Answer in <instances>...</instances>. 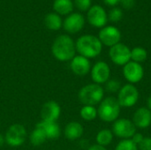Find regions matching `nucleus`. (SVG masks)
<instances>
[{"label": "nucleus", "instance_id": "f257e3e1", "mask_svg": "<svg viewBox=\"0 0 151 150\" xmlns=\"http://www.w3.org/2000/svg\"><path fill=\"white\" fill-rule=\"evenodd\" d=\"M51 50L56 59L65 62L72 60L75 57L76 47L73 40L70 36L62 34L55 39Z\"/></svg>", "mask_w": 151, "mask_h": 150}, {"label": "nucleus", "instance_id": "f03ea898", "mask_svg": "<svg viewBox=\"0 0 151 150\" xmlns=\"http://www.w3.org/2000/svg\"><path fill=\"white\" fill-rule=\"evenodd\" d=\"M75 47L81 56L87 58H93L101 53L103 44L97 37L91 34H85L77 40Z\"/></svg>", "mask_w": 151, "mask_h": 150}, {"label": "nucleus", "instance_id": "7ed1b4c3", "mask_svg": "<svg viewBox=\"0 0 151 150\" xmlns=\"http://www.w3.org/2000/svg\"><path fill=\"white\" fill-rule=\"evenodd\" d=\"M104 89L98 84H88L84 86L79 92L78 97L84 105L94 106L102 102L104 98Z\"/></svg>", "mask_w": 151, "mask_h": 150}, {"label": "nucleus", "instance_id": "20e7f679", "mask_svg": "<svg viewBox=\"0 0 151 150\" xmlns=\"http://www.w3.org/2000/svg\"><path fill=\"white\" fill-rule=\"evenodd\" d=\"M120 105L115 97L110 96L103 100L97 110V115L104 122L116 121L119 116Z\"/></svg>", "mask_w": 151, "mask_h": 150}, {"label": "nucleus", "instance_id": "39448f33", "mask_svg": "<svg viewBox=\"0 0 151 150\" xmlns=\"http://www.w3.org/2000/svg\"><path fill=\"white\" fill-rule=\"evenodd\" d=\"M27 139V130L19 124L12 125L4 135L5 142L11 147H19L24 144Z\"/></svg>", "mask_w": 151, "mask_h": 150}, {"label": "nucleus", "instance_id": "423d86ee", "mask_svg": "<svg viewBox=\"0 0 151 150\" xmlns=\"http://www.w3.org/2000/svg\"><path fill=\"white\" fill-rule=\"evenodd\" d=\"M139 99V91L132 84H127L121 87L119 91L118 102L120 107L129 108L134 106Z\"/></svg>", "mask_w": 151, "mask_h": 150}, {"label": "nucleus", "instance_id": "0eeeda50", "mask_svg": "<svg viewBox=\"0 0 151 150\" xmlns=\"http://www.w3.org/2000/svg\"><path fill=\"white\" fill-rule=\"evenodd\" d=\"M112 132L118 137L128 140L136 133V126L131 120L127 118H120L114 122Z\"/></svg>", "mask_w": 151, "mask_h": 150}, {"label": "nucleus", "instance_id": "6e6552de", "mask_svg": "<svg viewBox=\"0 0 151 150\" xmlns=\"http://www.w3.org/2000/svg\"><path fill=\"white\" fill-rule=\"evenodd\" d=\"M109 55L111 61L117 65H125L131 60V50L123 43L111 47Z\"/></svg>", "mask_w": 151, "mask_h": 150}, {"label": "nucleus", "instance_id": "1a4fd4ad", "mask_svg": "<svg viewBox=\"0 0 151 150\" xmlns=\"http://www.w3.org/2000/svg\"><path fill=\"white\" fill-rule=\"evenodd\" d=\"M121 38L120 31L112 26H107L101 29L99 32V37L98 39L102 42V44H104L108 47H112L118 43H119Z\"/></svg>", "mask_w": 151, "mask_h": 150}, {"label": "nucleus", "instance_id": "9d476101", "mask_svg": "<svg viewBox=\"0 0 151 150\" xmlns=\"http://www.w3.org/2000/svg\"><path fill=\"white\" fill-rule=\"evenodd\" d=\"M123 74L127 81H129L131 84H134L142 80L144 75V70L139 63L130 61L124 65Z\"/></svg>", "mask_w": 151, "mask_h": 150}, {"label": "nucleus", "instance_id": "9b49d317", "mask_svg": "<svg viewBox=\"0 0 151 150\" xmlns=\"http://www.w3.org/2000/svg\"><path fill=\"white\" fill-rule=\"evenodd\" d=\"M88 20L96 27H103L106 25L108 17L104 9L100 5H93L88 12Z\"/></svg>", "mask_w": 151, "mask_h": 150}, {"label": "nucleus", "instance_id": "f8f14e48", "mask_svg": "<svg viewBox=\"0 0 151 150\" xmlns=\"http://www.w3.org/2000/svg\"><path fill=\"white\" fill-rule=\"evenodd\" d=\"M61 113L59 104L55 101L46 102L41 109V118L45 122H57Z\"/></svg>", "mask_w": 151, "mask_h": 150}, {"label": "nucleus", "instance_id": "ddd939ff", "mask_svg": "<svg viewBox=\"0 0 151 150\" xmlns=\"http://www.w3.org/2000/svg\"><path fill=\"white\" fill-rule=\"evenodd\" d=\"M111 70L107 63L104 61L97 62L91 70V78L96 84H103L109 80Z\"/></svg>", "mask_w": 151, "mask_h": 150}, {"label": "nucleus", "instance_id": "4468645a", "mask_svg": "<svg viewBox=\"0 0 151 150\" xmlns=\"http://www.w3.org/2000/svg\"><path fill=\"white\" fill-rule=\"evenodd\" d=\"M85 24V19L81 13H72L64 21V28L65 31L71 34H76L80 32Z\"/></svg>", "mask_w": 151, "mask_h": 150}, {"label": "nucleus", "instance_id": "2eb2a0df", "mask_svg": "<svg viewBox=\"0 0 151 150\" xmlns=\"http://www.w3.org/2000/svg\"><path fill=\"white\" fill-rule=\"evenodd\" d=\"M70 66L73 72L79 76H84L90 71V62L88 58L81 55L75 56L72 59Z\"/></svg>", "mask_w": 151, "mask_h": 150}, {"label": "nucleus", "instance_id": "dca6fc26", "mask_svg": "<svg viewBox=\"0 0 151 150\" xmlns=\"http://www.w3.org/2000/svg\"><path fill=\"white\" fill-rule=\"evenodd\" d=\"M133 121L134 126L141 129L149 127L151 124V111L145 107L138 109L134 112Z\"/></svg>", "mask_w": 151, "mask_h": 150}, {"label": "nucleus", "instance_id": "f3484780", "mask_svg": "<svg viewBox=\"0 0 151 150\" xmlns=\"http://www.w3.org/2000/svg\"><path fill=\"white\" fill-rule=\"evenodd\" d=\"M83 126L81 124L73 121L66 125L65 128V136L70 141H74L81 138L83 134Z\"/></svg>", "mask_w": 151, "mask_h": 150}, {"label": "nucleus", "instance_id": "a211bd4d", "mask_svg": "<svg viewBox=\"0 0 151 150\" xmlns=\"http://www.w3.org/2000/svg\"><path fill=\"white\" fill-rule=\"evenodd\" d=\"M38 125L42 126V129L44 130L47 139L54 140L58 139L60 136L61 130L57 122H45L42 120L38 123Z\"/></svg>", "mask_w": 151, "mask_h": 150}, {"label": "nucleus", "instance_id": "6ab92c4d", "mask_svg": "<svg viewBox=\"0 0 151 150\" xmlns=\"http://www.w3.org/2000/svg\"><path fill=\"white\" fill-rule=\"evenodd\" d=\"M46 140H47V136L44 130L42 129V126L36 124L35 128L30 134V142L34 146H40L42 143H44Z\"/></svg>", "mask_w": 151, "mask_h": 150}, {"label": "nucleus", "instance_id": "aec40b11", "mask_svg": "<svg viewBox=\"0 0 151 150\" xmlns=\"http://www.w3.org/2000/svg\"><path fill=\"white\" fill-rule=\"evenodd\" d=\"M53 9L57 13L65 15L70 13L73 9V4L71 0H55Z\"/></svg>", "mask_w": 151, "mask_h": 150}, {"label": "nucleus", "instance_id": "412c9836", "mask_svg": "<svg viewBox=\"0 0 151 150\" xmlns=\"http://www.w3.org/2000/svg\"><path fill=\"white\" fill-rule=\"evenodd\" d=\"M45 25L50 30H58L62 27V19L57 13H49L45 17Z\"/></svg>", "mask_w": 151, "mask_h": 150}, {"label": "nucleus", "instance_id": "4be33fe9", "mask_svg": "<svg viewBox=\"0 0 151 150\" xmlns=\"http://www.w3.org/2000/svg\"><path fill=\"white\" fill-rule=\"evenodd\" d=\"M112 139H113L112 133L110 130H107V129L101 130L97 133L96 138L97 144L98 145H101L103 147H105V146L111 144V141H112Z\"/></svg>", "mask_w": 151, "mask_h": 150}, {"label": "nucleus", "instance_id": "5701e85b", "mask_svg": "<svg viewBox=\"0 0 151 150\" xmlns=\"http://www.w3.org/2000/svg\"><path fill=\"white\" fill-rule=\"evenodd\" d=\"M81 117L86 120V121H92L94 120L97 116V111L94 106L89 105H84L81 111H80Z\"/></svg>", "mask_w": 151, "mask_h": 150}, {"label": "nucleus", "instance_id": "b1692460", "mask_svg": "<svg viewBox=\"0 0 151 150\" xmlns=\"http://www.w3.org/2000/svg\"><path fill=\"white\" fill-rule=\"evenodd\" d=\"M147 50L142 47H135L131 50V59L136 63L144 62L147 59Z\"/></svg>", "mask_w": 151, "mask_h": 150}, {"label": "nucleus", "instance_id": "393cba45", "mask_svg": "<svg viewBox=\"0 0 151 150\" xmlns=\"http://www.w3.org/2000/svg\"><path fill=\"white\" fill-rule=\"evenodd\" d=\"M115 150H138L137 145H135L132 140H123L116 147Z\"/></svg>", "mask_w": 151, "mask_h": 150}, {"label": "nucleus", "instance_id": "a878e982", "mask_svg": "<svg viewBox=\"0 0 151 150\" xmlns=\"http://www.w3.org/2000/svg\"><path fill=\"white\" fill-rule=\"evenodd\" d=\"M105 88L108 92H111V93H116V92H119L121 88V84L119 81L118 80H108L106 82V85H105Z\"/></svg>", "mask_w": 151, "mask_h": 150}, {"label": "nucleus", "instance_id": "bb28decb", "mask_svg": "<svg viewBox=\"0 0 151 150\" xmlns=\"http://www.w3.org/2000/svg\"><path fill=\"white\" fill-rule=\"evenodd\" d=\"M123 16L122 10L119 8H113L109 13V19L112 22H118L121 19Z\"/></svg>", "mask_w": 151, "mask_h": 150}, {"label": "nucleus", "instance_id": "cd10ccee", "mask_svg": "<svg viewBox=\"0 0 151 150\" xmlns=\"http://www.w3.org/2000/svg\"><path fill=\"white\" fill-rule=\"evenodd\" d=\"M74 4L81 11H87L91 7V0H74Z\"/></svg>", "mask_w": 151, "mask_h": 150}, {"label": "nucleus", "instance_id": "c85d7f7f", "mask_svg": "<svg viewBox=\"0 0 151 150\" xmlns=\"http://www.w3.org/2000/svg\"><path fill=\"white\" fill-rule=\"evenodd\" d=\"M138 146L140 150H151V138H144Z\"/></svg>", "mask_w": 151, "mask_h": 150}, {"label": "nucleus", "instance_id": "c756f323", "mask_svg": "<svg viewBox=\"0 0 151 150\" xmlns=\"http://www.w3.org/2000/svg\"><path fill=\"white\" fill-rule=\"evenodd\" d=\"M144 139V137L142 136V133H135L132 138H131V140H132V141L135 144V145H139L142 141V140Z\"/></svg>", "mask_w": 151, "mask_h": 150}, {"label": "nucleus", "instance_id": "7c9ffc66", "mask_svg": "<svg viewBox=\"0 0 151 150\" xmlns=\"http://www.w3.org/2000/svg\"><path fill=\"white\" fill-rule=\"evenodd\" d=\"M120 3L126 9H131L134 5V0H120Z\"/></svg>", "mask_w": 151, "mask_h": 150}, {"label": "nucleus", "instance_id": "2f4dec72", "mask_svg": "<svg viewBox=\"0 0 151 150\" xmlns=\"http://www.w3.org/2000/svg\"><path fill=\"white\" fill-rule=\"evenodd\" d=\"M88 150H107L104 147L101 146V145H98V144H96V145H93L91 146L90 148H88Z\"/></svg>", "mask_w": 151, "mask_h": 150}, {"label": "nucleus", "instance_id": "473e14b6", "mask_svg": "<svg viewBox=\"0 0 151 150\" xmlns=\"http://www.w3.org/2000/svg\"><path fill=\"white\" fill-rule=\"evenodd\" d=\"M104 3H105L106 4H108V5H111V6L116 5L118 3H119V2H120V0H104Z\"/></svg>", "mask_w": 151, "mask_h": 150}, {"label": "nucleus", "instance_id": "72a5a7b5", "mask_svg": "<svg viewBox=\"0 0 151 150\" xmlns=\"http://www.w3.org/2000/svg\"><path fill=\"white\" fill-rule=\"evenodd\" d=\"M147 105H148V109L151 111V95L148 98V101H147Z\"/></svg>", "mask_w": 151, "mask_h": 150}, {"label": "nucleus", "instance_id": "f704fd0d", "mask_svg": "<svg viewBox=\"0 0 151 150\" xmlns=\"http://www.w3.org/2000/svg\"><path fill=\"white\" fill-rule=\"evenodd\" d=\"M4 142H5V141H4V136H3L2 134H0V146H2Z\"/></svg>", "mask_w": 151, "mask_h": 150}]
</instances>
